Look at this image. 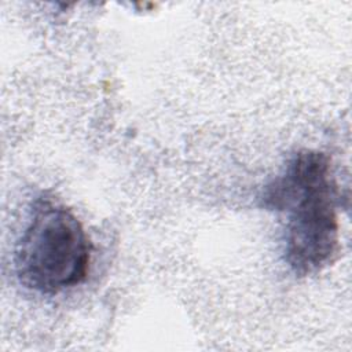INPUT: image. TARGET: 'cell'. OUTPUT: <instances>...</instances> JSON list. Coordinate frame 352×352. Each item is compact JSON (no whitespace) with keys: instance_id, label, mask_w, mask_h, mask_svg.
Segmentation results:
<instances>
[{"instance_id":"cell-1","label":"cell","mask_w":352,"mask_h":352,"mask_svg":"<svg viewBox=\"0 0 352 352\" xmlns=\"http://www.w3.org/2000/svg\"><path fill=\"white\" fill-rule=\"evenodd\" d=\"M338 191L330 158L316 150H300L285 172L267 186L264 206L286 210V261L298 276L322 271L338 252Z\"/></svg>"},{"instance_id":"cell-2","label":"cell","mask_w":352,"mask_h":352,"mask_svg":"<svg viewBox=\"0 0 352 352\" xmlns=\"http://www.w3.org/2000/svg\"><path fill=\"white\" fill-rule=\"evenodd\" d=\"M89 253V241L73 212L41 201L16 242L14 267L28 289L54 294L85 279Z\"/></svg>"}]
</instances>
